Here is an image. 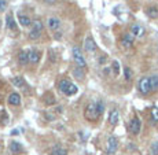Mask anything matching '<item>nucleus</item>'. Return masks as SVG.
Segmentation results:
<instances>
[{
	"instance_id": "13",
	"label": "nucleus",
	"mask_w": 158,
	"mask_h": 155,
	"mask_svg": "<svg viewBox=\"0 0 158 155\" xmlns=\"http://www.w3.org/2000/svg\"><path fill=\"white\" fill-rule=\"evenodd\" d=\"M8 103L13 106H19L21 104V96L15 92L10 93V96H8Z\"/></svg>"
},
{
	"instance_id": "4",
	"label": "nucleus",
	"mask_w": 158,
	"mask_h": 155,
	"mask_svg": "<svg viewBox=\"0 0 158 155\" xmlns=\"http://www.w3.org/2000/svg\"><path fill=\"white\" fill-rule=\"evenodd\" d=\"M73 59H74V62L77 63L80 67H85L87 63H85V58H84L83 52H81V50L78 47H74L73 48Z\"/></svg>"
},
{
	"instance_id": "7",
	"label": "nucleus",
	"mask_w": 158,
	"mask_h": 155,
	"mask_svg": "<svg viewBox=\"0 0 158 155\" xmlns=\"http://www.w3.org/2000/svg\"><path fill=\"white\" fill-rule=\"evenodd\" d=\"M133 37H135V36H133L132 33H125V35L123 36V39H121V44H123V47H124V48L132 47V44H133Z\"/></svg>"
},
{
	"instance_id": "11",
	"label": "nucleus",
	"mask_w": 158,
	"mask_h": 155,
	"mask_svg": "<svg viewBox=\"0 0 158 155\" xmlns=\"http://www.w3.org/2000/svg\"><path fill=\"white\" fill-rule=\"evenodd\" d=\"M28 55H29V62L30 63H39V60H40V52L39 51H35V50H30L28 51Z\"/></svg>"
},
{
	"instance_id": "22",
	"label": "nucleus",
	"mask_w": 158,
	"mask_h": 155,
	"mask_svg": "<svg viewBox=\"0 0 158 155\" xmlns=\"http://www.w3.org/2000/svg\"><path fill=\"white\" fill-rule=\"evenodd\" d=\"M150 84H151V89L158 91V74H154L150 77Z\"/></svg>"
},
{
	"instance_id": "2",
	"label": "nucleus",
	"mask_w": 158,
	"mask_h": 155,
	"mask_svg": "<svg viewBox=\"0 0 158 155\" xmlns=\"http://www.w3.org/2000/svg\"><path fill=\"white\" fill-rule=\"evenodd\" d=\"M41 33H43V22H41L40 19L33 21L32 28H30V32H29L30 40H37V39L41 36Z\"/></svg>"
},
{
	"instance_id": "19",
	"label": "nucleus",
	"mask_w": 158,
	"mask_h": 155,
	"mask_svg": "<svg viewBox=\"0 0 158 155\" xmlns=\"http://www.w3.org/2000/svg\"><path fill=\"white\" fill-rule=\"evenodd\" d=\"M51 155H68V151H66V148L60 147V145H56V147L52 148Z\"/></svg>"
},
{
	"instance_id": "18",
	"label": "nucleus",
	"mask_w": 158,
	"mask_h": 155,
	"mask_svg": "<svg viewBox=\"0 0 158 155\" xmlns=\"http://www.w3.org/2000/svg\"><path fill=\"white\" fill-rule=\"evenodd\" d=\"M18 62L21 63V65H28L29 63V55L26 51H21L19 55H18Z\"/></svg>"
},
{
	"instance_id": "20",
	"label": "nucleus",
	"mask_w": 158,
	"mask_h": 155,
	"mask_svg": "<svg viewBox=\"0 0 158 155\" xmlns=\"http://www.w3.org/2000/svg\"><path fill=\"white\" fill-rule=\"evenodd\" d=\"M18 21L22 26H29L30 25V18L26 15H18Z\"/></svg>"
},
{
	"instance_id": "16",
	"label": "nucleus",
	"mask_w": 158,
	"mask_h": 155,
	"mask_svg": "<svg viewBox=\"0 0 158 155\" xmlns=\"http://www.w3.org/2000/svg\"><path fill=\"white\" fill-rule=\"evenodd\" d=\"M13 84L15 85L17 88H22V89H26V83L23 80V77H14L13 78Z\"/></svg>"
},
{
	"instance_id": "21",
	"label": "nucleus",
	"mask_w": 158,
	"mask_h": 155,
	"mask_svg": "<svg viewBox=\"0 0 158 155\" xmlns=\"http://www.w3.org/2000/svg\"><path fill=\"white\" fill-rule=\"evenodd\" d=\"M146 13H147V15H148L150 18H154V19H156V18H158V8H157V7H148Z\"/></svg>"
},
{
	"instance_id": "3",
	"label": "nucleus",
	"mask_w": 158,
	"mask_h": 155,
	"mask_svg": "<svg viewBox=\"0 0 158 155\" xmlns=\"http://www.w3.org/2000/svg\"><path fill=\"white\" fill-rule=\"evenodd\" d=\"M138 89L140 93L143 95H147L148 92L151 91V84H150V77H143L139 80L138 83Z\"/></svg>"
},
{
	"instance_id": "1",
	"label": "nucleus",
	"mask_w": 158,
	"mask_h": 155,
	"mask_svg": "<svg viewBox=\"0 0 158 155\" xmlns=\"http://www.w3.org/2000/svg\"><path fill=\"white\" fill-rule=\"evenodd\" d=\"M101 110H99L98 107V102H91L88 103L87 108H85V118L89 121H96L99 118V115H101Z\"/></svg>"
},
{
	"instance_id": "12",
	"label": "nucleus",
	"mask_w": 158,
	"mask_h": 155,
	"mask_svg": "<svg viewBox=\"0 0 158 155\" xmlns=\"http://www.w3.org/2000/svg\"><path fill=\"white\" fill-rule=\"evenodd\" d=\"M84 44H85V51H88V52H94L96 50V44L92 37H87Z\"/></svg>"
},
{
	"instance_id": "10",
	"label": "nucleus",
	"mask_w": 158,
	"mask_h": 155,
	"mask_svg": "<svg viewBox=\"0 0 158 155\" xmlns=\"http://www.w3.org/2000/svg\"><path fill=\"white\" fill-rule=\"evenodd\" d=\"M60 21L58 19V18H50L48 19V28H50V30H52V32H55V30H58L60 28Z\"/></svg>"
},
{
	"instance_id": "15",
	"label": "nucleus",
	"mask_w": 158,
	"mask_h": 155,
	"mask_svg": "<svg viewBox=\"0 0 158 155\" xmlns=\"http://www.w3.org/2000/svg\"><path fill=\"white\" fill-rule=\"evenodd\" d=\"M10 151H11V154H14V155L19 154L21 151H22V145H21L18 141H11L10 143Z\"/></svg>"
},
{
	"instance_id": "8",
	"label": "nucleus",
	"mask_w": 158,
	"mask_h": 155,
	"mask_svg": "<svg viewBox=\"0 0 158 155\" xmlns=\"http://www.w3.org/2000/svg\"><path fill=\"white\" fill-rule=\"evenodd\" d=\"M131 33L135 37H142V36H144V28L140 23H133L132 28H131Z\"/></svg>"
},
{
	"instance_id": "31",
	"label": "nucleus",
	"mask_w": 158,
	"mask_h": 155,
	"mask_svg": "<svg viewBox=\"0 0 158 155\" xmlns=\"http://www.w3.org/2000/svg\"><path fill=\"white\" fill-rule=\"evenodd\" d=\"M0 147H2V145H0Z\"/></svg>"
},
{
	"instance_id": "5",
	"label": "nucleus",
	"mask_w": 158,
	"mask_h": 155,
	"mask_svg": "<svg viewBox=\"0 0 158 155\" xmlns=\"http://www.w3.org/2000/svg\"><path fill=\"white\" fill-rule=\"evenodd\" d=\"M118 148V139L114 136H110L107 139V154H114Z\"/></svg>"
},
{
	"instance_id": "24",
	"label": "nucleus",
	"mask_w": 158,
	"mask_h": 155,
	"mask_svg": "<svg viewBox=\"0 0 158 155\" xmlns=\"http://www.w3.org/2000/svg\"><path fill=\"white\" fill-rule=\"evenodd\" d=\"M77 85H74V84H70V87L68 88V91H66V93L65 95H68V96H72V95H74L76 92H77Z\"/></svg>"
},
{
	"instance_id": "27",
	"label": "nucleus",
	"mask_w": 158,
	"mask_h": 155,
	"mask_svg": "<svg viewBox=\"0 0 158 155\" xmlns=\"http://www.w3.org/2000/svg\"><path fill=\"white\" fill-rule=\"evenodd\" d=\"M124 74H125V80H131L132 78V70H131L129 67H125L124 69Z\"/></svg>"
},
{
	"instance_id": "9",
	"label": "nucleus",
	"mask_w": 158,
	"mask_h": 155,
	"mask_svg": "<svg viewBox=\"0 0 158 155\" xmlns=\"http://www.w3.org/2000/svg\"><path fill=\"white\" fill-rule=\"evenodd\" d=\"M6 26H7V29L11 30V32H17V23H15L14 17L11 13H8L7 17H6Z\"/></svg>"
},
{
	"instance_id": "30",
	"label": "nucleus",
	"mask_w": 158,
	"mask_h": 155,
	"mask_svg": "<svg viewBox=\"0 0 158 155\" xmlns=\"http://www.w3.org/2000/svg\"><path fill=\"white\" fill-rule=\"evenodd\" d=\"M7 7V2L6 0H0V11H4Z\"/></svg>"
},
{
	"instance_id": "29",
	"label": "nucleus",
	"mask_w": 158,
	"mask_h": 155,
	"mask_svg": "<svg viewBox=\"0 0 158 155\" xmlns=\"http://www.w3.org/2000/svg\"><path fill=\"white\" fill-rule=\"evenodd\" d=\"M47 99H48V100H45V103H47V104H54V103H55V98H54V95H52V96L48 95Z\"/></svg>"
},
{
	"instance_id": "25",
	"label": "nucleus",
	"mask_w": 158,
	"mask_h": 155,
	"mask_svg": "<svg viewBox=\"0 0 158 155\" xmlns=\"http://www.w3.org/2000/svg\"><path fill=\"white\" fill-rule=\"evenodd\" d=\"M151 118H153L154 122H158V108L157 107L151 108Z\"/></svg>"
},
{
	"instance_id": "26",
	"label": "nucleus",
	"mask_w": 158,
	"mask_h": 155,
	"mask_svg": "<svg viewBox=\"0 0 158 155\" xmlns=\"http://www.w3.org/2000/svg\"><path fill=\"white\" fill-rule=\"evenodd\" d=\"M113 73H114V75H118V73H120V63L117 60L113 62Z\"/></svg>"
},
{
	"instance_id": "28",
	"label": "nucleus",
	"mask_w": 158,
	"mask_h": 155,
	"mask_svg": "<svg viewBox=\"0 0 158 155\" xmlns=\"http://www.w3.org/2000/svg\"><path fill=\"white\" fill-rule=\"evenodd\" d=\"M151 154L158 155V143H153V145H151Z\"/></svg>"
},
{
	"instance_id": "6",
	"label": "nucleus",
	"mask_w": 158,
	"mask_h": 155,
	"mask_svg": "<svg viewBox=\"0 0 158 155\" xmlns=\"http://www.w3.org/2000/svg\"><path fill=\"white\" fill-rule=\"evenodd\" d=\"M140 128H142V124H140V120H139L138 117H135L129 122V130L133 133V135H138V133L140 132Z\"/></svg>"
},
{
	"instance_id": "17",
	"label": "nucleus",
	"mask_w": 158,
	"mask_h": 155,
	"mask_svg": "<svg viewBox=\"0 0 158 155\" xmlns=\"http://www.w3.org/2000/svg\"><path fill=\"white\" fill-rule=\"evenodd\" d=\"M70 81L69 80H66V78H63V80H60L59 81V84H58V88H59V91L60 92H63V93H66V91H68V88L70 87Z\"/></svg>"
},
{
	"instance_id": "23",
	"label": "nucleus",
	"mask_w": 158,
	"mask_h": 155,
	"mask_svg": "<svg viewBox=\"0 0 158 155\" xmlns=\"http://www.w3.org/2000/svg\"><path fill=\"white\" fill-rule=\"evenodd\" d=\"M73 74L76 75V78H78V80H83V77H84L83 67H80V66H77V67H74V70H73Z\"/></svg>"
},
{
	"instance_id": "14",
	"label": "nucleus",
	"mask_w": 158,
	"mask_h": 155,
	"mask_svg": "<svg viewBox=\"0 0 158 155\" xmlns=\"http://www.w3.org/2000/svg\"><path fill=\"white\" fill-rule=\"evenodd\" d=\"M109 121H110V124L113 126H115L118 124V121H120V113H118V110H113L110 113V117H109Z\"/></svg>"
}]
</instances>
